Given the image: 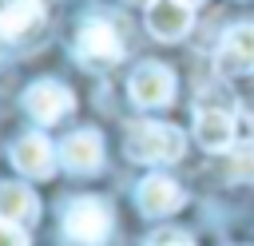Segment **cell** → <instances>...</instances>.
<instances>
[{"mask_svg":"<svg viewBox=\"0 0 254 246\" xmlns=\"http://www.w3.org/2000/svg\"><path fill=\"white\" fill-rule=\"evenodd\" d=\"M123 151L135 163H175V159H183L187 139L171 123H131Z\"/></svg>","mask_w":254,"mask_h":246,"instance_id":"cell-1","label":"cell"},{"mask_svg":"<svg viewBox=\"0 0 254 246\" xmlns=\"http://www.w3.org/2000/svg\"><path fill=\"white\" fill-rule=\"evenodd\" d=\"M64 230L79 246H99L111 234V210H107V202H99V198H75V202H67Z\"/></svg>","mask_w":254,"mask_h":246,"instance_id":"cell-2","label":"cell"},{"mask_svg":"<svg viewBox=\"0 0 254 246\" xmlns=\"http://www.w3.org/2000/svg\"><path fill=\"white\" fill-rule=\"evenodd\" d=\"M75 52H79L83 63H115V60L123 56V40H119V32H115L111 20H99V16H95V20H87V24L79 28Z\"/></svg>","mask_w":254,"mask_h":246,"instance_id":"cell-3","label":"cell"},{"mask_svg":"<svg viewBox=\"0 0 254 246\" xmlns=\"http://www.w3.org/2000/svg\"><path fill=\"white\" fill-rule=\"evenodd\" d=\"M127 87H131V99L139 107H167L175 99V75H171L167 63H155V60L139 63Z\"/></svg>","mask_w":254,"mask_h":246,"instance_id":"cell-4","label":"cell"},{"mask_svg":"<svg viewBox=\"0 0 254 246\" xmlns=\"http://www.w3.org/2000/svg\"><path fill=\"white\" fill-rule=\"evenodd\" d=\"M24 107H28V115H32L36 123H60V119L75 107V99H71V91H67L64 83L40 79V83H32V87L24 91Z\"/></svg>","mask_w":254,"mask_h":246,"instance_id":"cell-5","label":"cell"},{"mask_svg":"<svg viewBox=\"0 0 254 246\" xmlns=\"http://www.w3.org/2000/svg\"><path fill=\"white\" fill-rule=\"evenodd\" d=\"M214 63H218L222 75L254 71V24H234V28H226Z\"/></svg>","mask_w":254,"mask_h":246,"instance_id":"cell-6","label":"cell"},{"mask_svg":"<svg viewBox=\"0 0 254 246\" xmlns=\"http://www.w3.org/2000/svg\"><path fill=\"white\" fill-rule=\"evenodd\" d=\"M135 198H139V210H143V214L163 218V214H175V210L183 206V186H179L175 179H167V175H147V179L139 183Z\"/></svg>","mask_w":254,"mask_h":246,"instance_id":"cell-7","label":"cell"},{"mask_svg":"<svg viewBox=\"0 0 254 246\" xmlns=\"http://www.w3.org/2000/svg\"><path fill=\"white\" fill-rule=\"evenodd\" d=\"M60 163L75 175H91L99 171L103 163V139L95 131H71L64 143H60Z\"/></svg>","mask_w":254,"mask_h":246,"instance_id":"cell-8","label":"cell"},{"mask_svg":"<svg viewBox=\"0 0 254 246\" xmlns=\"http://www.w3.org/2000/svg\"><path fill=\"white\" fill-rule=\"evenodd\" d=\"M12 167L28 179H48L56 171V151L44 135H24L12 143Z\"/></svg>","mask_w":254,"mask_h":246,"instance_id":"cell-9","label":"cell"},{"mask_svg":"<svg viewBox=\"0 0 254 246\" xmlns=\"http://www.w3.org/2000/svg\"><path fill=\"white\" fill-rule=\"evenodd\" d=\"M194 16H190V4L183 0H155L147 8V28L155 40H183L190 32Z\"/></svg>","mask_w":254,"mask_h":246,"instance_id":"cell-10","label":"cell"},{"mask_svg":"<svg viewBox=\"0 0 254 246\" xmlns=\"http://www.w3.org/2000/svg\"><path fill=\"white\" fill-rule=\"evenodd\" d=\"M194 139L202 143V151H230L234 147V115L226 107H198Z\"/></svg>","mask_w":254,"mask_h":246,"instance_id":"cell-11","label":"cell"},{"mask_svg":"<svg viewBox=\"0 0 254 246\" xmlns=\"http://www.w3.org/2000/svg\"><path fill=\"white\" fill-rule=\"evenodd\" d=\"M40 214V202L36 194L24 186V183H0V218L4 222H36Z\"/></svg>","mask_w":254,"mask_h":246,"instance_id":"cell-12","label":"cell"},{"mask_svg":"<svg viewBox=\"0 0 254 246\" xmlns=\"http://www.w3.org/2000/svg\"><path fill=\"white\" fill-rule=\"evenodd\" d=\"M40 0H0V36H24L32 24H40Z\"/></svg>","mask_w":254,"mask_h":246,"instance_id":"cell-13","label":"cell"},{"mask_svg":"<svg viewBox=\"0 0 254 246\" xmlns=\"http://www.w3.org/2000/svg\"><path fill=\"white\" fill-rule=\"evenodd\" d=\"M226 175H230V179H238V183H254V143H242V147L230 155Z\"/></svg>","mask_w":254,"mask_h":246,"instance_id":"cell-14","label":"cell"},{"mask_svg":"<svg viewBox=\"0 0 254 246\" xmlns=\"http://www.w3.org/2000/svg\"><path fill=\"white\" fill-rule=\"evenodd\" d=\"M147 246H194V238L187 230H175V226H163L147 238Z\"/></svg>","mask_w":254,"mask_h":246,"instance_id":"cell-15","label":"cell"},{"mask_svg":"<svg viewBox=\"0 0 254 246\" xmlns=\"http://www.w3.org/2000/svg\"><path fill=\"white\" fill-rule=\"evenodd\" d=\"M0 246H28V234L16 222H4L0 218Z\"/></svg>","mask_w":254,"mask_h":246,"instance_id":"cell-16","label":"cell"},{"mask_svg":"<svg viewBox=\"0 0 254 246\" xmlns=\"http://www.w3.org/2000/svg\"><path fill=\"white\" fill-rule=\"evenodd\" d=\"M234 139L238 143H254V115H246V111L234 115Z\"/></svg>","mask_w":254,"mask_h":246,"instance_id":"cell-17","label":"cell"},{"mask_svg":"<svg viewBox=\"0 0 254 246\" xmlns=\"http://www.w3.org/2000/svg\"><path fill=\"white\" fill-rule=\"evenodd\" d=\"M127 4H147V8H151V4H155V0H127Z\"/></svg>","mask_w":254,"mask_h":246,"instance_id":"cell-18","label":"cell"},{"mask_svg":"<svg viewBox=\"0 0 254 246\" xmlns=\"http://www.w3.org/2000/svg\"><path fill=\"white\" fill-rule=\"evenodd\" d=\"M183 4H190V8H194V4H202V0H183Z\"/></svg>","mask_w":254,"mask_h":246,"instance_id":"cell-19","label":"cell"}]
</instances>
